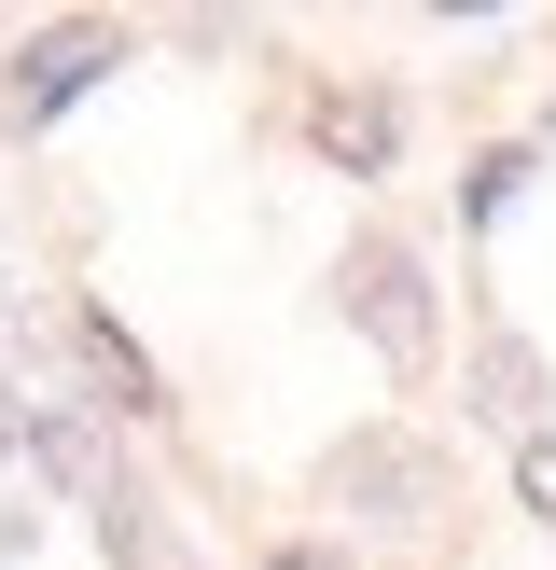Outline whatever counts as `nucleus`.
Instances as JSON below:
<instances>
[{
	"mask_svg": "<svg viewBox=\"0 0 556 570\" xmlns=\"http://www.w3.org/2000/svg\"><path fill=\"white\" fill-rule=\"evenodd\" d=\"M334 278H348V321L389 348V376H417V362H431V278H417V250L404 237H361Z\"/></svg>",
	"mask_w": 556,
	"mask_h": 570,
	"instance_id": "1",
	"label": "nucleus"
},
{
	"mask_svg": "<svg viewBox=\"0 0 556 570\" xmlns=\"http://www.w3.org/2000/svg\"><path fill=\"white\" fill-rule=\"evenodd\" d=\"M306 154H320L334 181H389V167H404V98H389V83H320V98H306Z\"/></svg>",
	"mask_w": 556,
	"mask_h": 570,
	"instance_id": "2",
	"label": "nucleus"
},
{
	"mask_svg": "<svg viewBox=\"0 0 556 570\" xmlns=\"http://www.w3.org/2000/svg\"><path fill=\"white\" fill-rule=\"evenodd\" d=\"M111 56H126V28H111V14H83V28H42V42L14 56V111H28V126H42V111H70L83 83L111 70Z\"/></svg>",
	"mask_w": 556,
	"mask_h": 570,
	"instance_id": "3",
	"label": "nucleus"
},
{
	"mask_svg": "<svg viewBox=\"0 0 556 570\" xmlns=\"http://www.w3.org/2000/svg\"><path fill=\"white\" fill-rule=\"evenodd\" d=\"M70 348H83V376L111 390V417H153V404H167V376L139 362V334L111 321V306H70Z\"/></svg>",
	"mask_w": 556,
	"mask_h": 570,
	"instance_id": "4",
	"label": "nucleus"
},
{
	"mask_svg": "<svg viewBox=\"0 0 556 570\" xmlns=\"http://www.w3.org/2000/svg\"><path fill=\"white\" fill-rule=\"evenodd\" d=\"M473 404H487V417H500V432H515V445H528V432H543V417H528V404H543V362H528V348H515V334H487V348H473Z\"/></svg>",
	"mask_w": 556,
	"mask_h": 570,
	"instance_id": "5",
	"label": "nucleus"
},
{
	"mask_svg": "<svg viewBox=\"0 0 556 570\" xmlns=\"http://www.w3.org/2000/svg\"><path fill=\"white\" fill-rule=\"evenodd\" d=\"M515 181H528V154H473V181H459V209H473V223H500V209H515Z\"/></svg>",
	"mask_w": 556,
	"mask_h": 570,
	"instance_id": "6",
	"label": "nucleus"
},
{
	"mask_svg": "<svg viewBox=\"0 0 556 570\" xmlns=\"http://www.w3.org/2000/svg\"><path fill=\"white\" fill-rule=\"evenodd\" d=\"M515 501L556 529V432H528V445H515Z\"/></svg>",
	"mask_w": 556,
	"mask_h": 570,
	"instance_id": "7",
	"label": "nucleus"
},
{
	"mask_svg": "<svg viewBox=\"0 0 556 570\" xmlns=\"http://www.w3.org/2000/svg\"><path fill=\"white\" fill-rule=\"evenodd\" d=\"M42 460L70 473V488H98V432H83V417H42Z\"/></svg>",
	"mask_w": 556,
	"mask_h": 570,
	"instance_id": "8",
	"label": "nucleus"
},
{
	"mask_svg": "<svg viewBox=\"0 0 556 570\" xmlns=\"http://www.w3.org/2000/svg\"><path fill=\"white\" fill-rule=\"evenodd\" d=\"M265 570H348L334 543H265Z\"/></svg>",
	"mask_w": 556,
	"mask_h": 570,
	"instance_id": "9",
	"label": "nucleus"
}]
</instances>
